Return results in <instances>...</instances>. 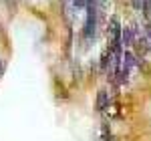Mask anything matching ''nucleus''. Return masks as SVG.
I'll return each mask as SVG.
<instances>
[{"label": "nucleus", "mask_w": 151, "mask_h": 141, "mask_svg": "<svg viewBox=\"0 0 151 141\" xmlns=\"http://www.w3.org/2000/svg\"><path fill=\"white\" fill-rule=\"evenodd\" d=\"M121 24H119V18L113 16L111 18V22H109V36H111V42H117V40H121Z\"/></svg>", "instance_id": "1"}, {"label": "nucleus", "mask_w": 151, "mask_h": 141, "mask_svg": "<svg viewBox=\"0 0 151 141\" xmlns=\"http://www.w3.org/2000/svg\"><path fill=\"white\" fill-rule=\"evenodd\" d=\"M137 65V57L133 55V53H129V50H125L123 53V60H121V69L125 70H131L133 67Z\"/></svg>", "instance_id": "2"}, {"label": "nucleus", "mask_w": 151, "mask_h": 141, "mask_svg": "<svg viewBox=\"0 0 151 141\" xmlns=\"http://www.w3.org/2000/svg\"><path fill=\"white\" fill-rule=\"evenodd\" d=\"M121 45H123V48H127L133 45V28H123L121 30Z\"/></svg>", "instance_id": "3"}, {"label": "nucleus", "mask_w": 151, "mask_h": 141, "mask_svg": "<svg viewBox=\"0 0 151 141\" xmlns=\"http://www.w3.org/2000/svg\"><path fill=\"white\" fill-rule=\"evenodd\" d=\"M107 105H109V93L99 91V95H97V111H105Z\"/></svg>", "instance_id": "4"}, {"label": "nucleus", "mask_w": 151, "mask_h": 141, "mask_svg": "<svg viewBox=\"0 0 151 141\" xmlns=\"http://www.w3.org/2000/svg\"><path fill=\"white\" fill-rule=\"evenodd\" d=\"M133 6L135 10H143V0H133Z\"/></svg>", "instance_id": "5"}, {"label": "nucleus", "mask_w": 151, "mask_h": 141, "mask_svg": "<svg viewBox=\"0 0 151 141\" xmlns=\"http://www.w3.org/2000/svg\"><path fill=\"white\" fill-rule=\"evenodd\" d=\"M0 67H2V65H0Z\"/></svg>", "instance_id": "6"}]
</instances>
